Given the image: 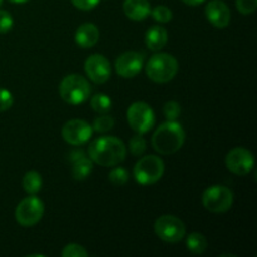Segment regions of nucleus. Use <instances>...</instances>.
Here are the masks:
<instances>
[{
    "label": "nucleus",
    "instance_id": "32",
    "mask_svg": "<svg viewBox=\"0 0 257 257\" xmlns=\"http://www.w3.org/2000/svg\"><path fill=\"white\" fill-rule=\"evenodd\" d=\"M185 4L191 5V7H197V5H201L202 3H205L206 0H182Z\"/></svg>",
    "mask_w": 257,
    "mask_h": 257
},
{
    "label": "nucleus",
    "instance_id": "20",
    "mask_svg": "<svg viewBox=\"0 0 257 257\" xmlns=\"http://www.w3.org/2000/svg\"><path fill=\"white\" fill-rule=\"evenodd\" d=\"M43 186V178L37 171H29L23 177V188L29 195H37Z\"/></svg>",
    "mask_w": 257,
    "mask_h": 257
},
{
    "label": "nucleus",
    "instance_id": "31",
    "mask_svg": "<svg viewBox=\"0 0 257 257\" xmlns=\"http://www.w3.org/2000/svg\"><path fill=\"white\" fill-rule=\"evenodd\" d=\"M100 0H72V4L74 5L77 9L80 10H92L99 4Z\"/></svg>",
    "mask_w": 257,
    "mask_h": 257
},
{
    "label": "nucleus",
    "instance_id": "26",
    "mask_svg": "<svg viewBox=\"0 0 257 257\" xmlns=\"http://www.w3.org/2000/svg\"><path fill=\"white\" fill-rule=\"evenodd\" d=\"M163 114L167 118V120H177L181 115V105L180 103L175 100H170L163 105Z\"/></svg>",
    "mask_w": 257,
    "mask_h": 257
},
{
    "label": "nucleus",
    "instance_id": "8",
    "mask_svg": "<svg viewBox=\"0 0 257 257\" xmlns=\"http://www.w3.org/2000/svg\"><path fill=\"white\" fill-rule=\"evenodd\" d=\"M155 233L160 240L168 243H176L186 236V226L182 220L172 215H163L155 221Z\"/></svg>",
    "mask_w": 257,
    "mask_h": 257
},
{
    "label": "nucleus",
    "instance_id": "29",
    "mask_svg": "<svg viewBox=\"0 0 257 257\" xmlns=\"http://www.w3.org/2000/svg\"><path fill=\"white\" fill-rule=\"evenodd\" d=\"M236 8L243 15L252 14L257 9V0H236Z\"/></svg>",
    "mask_w": 257,
    "mask_h": 257
},
{
    "label": "nucleus",
    "instance_id": "19",
    "mask_svg": "<svg viewBox=\"0 0 257 257\" xmlns=\"http://www.w3.org/2000/svg\"><path fill=\"white\" fill-rule=\"evenodd\" d=\"M186 247L193 255H202L208 247L207 238L200 232L190 233L187 236V240H186Z\"/></svg>",
    "mask_w": 257,
    "mask_h": 257
},
{
    "label": "nucleus",
    "instance_id": "30",
    "mask_svg": "<svg viewBox=\"0 0 257 257\" xmlns=\"http://www.w3.org/2000/svg\"><path fill=\"white\" fill-rule=\"evenodd\" d=\"M13 103H14V98H13L12 93L4 88H0V112L10 109Z\"/></svg>",
    "mask_w": 257,
    "mask_h": 257
},
{
    "label": "nucleus",
    "instance_id": "23",
    "mask_svg": "<svg viewBox=\"0 0 257 257\" xmlns=\"http://www.w3.org/2000/svg\"><path fill=\"white\" fill-rule=\"evenodd\" d=\"M150 15H152V18L156 20V22L162 23V24L171 22L173 18L172 10H171L170 8L165 7V5H157L156 8L151 9Z\"/></svg>",
    "mask_w": 257,
    "mask_h": 257
},
{
    "label": "nucleus",
    "instance_id": "15",
    "mask_svg": "<svg viewBox=\"0 0 257 257\" xmlns=\"http://www.w3.org/2000/svg\"><path fill=\"white\" fill-rule=\"evenodd\" d=\"M75 43L83 49H89L94 47L99 40V29L93 23H84L75 32Z\"/></svg>",
    "mask_w": 257,
    "mask_h": 257
},
{
    "label": "nucleus",
    "instance_id": "17",
    "mask_svg": "<svg viewBox=\"0 0 257 257\" xmlns=\"http://www.w3.org/2000/svg\"><path fill=\"white\" fill-rule=\"evenodd\" d=\"M123 12L131 20L141 22L151 14V4L148 0H124Z\"/></svg>",
    "mask_w": 257,
    "mask_h": 257
},
{
    "label": "nucleus",
    "instance_id": "22",
    "mask_svg": "<svg viewBox=\"0 0 257 257\" xmlns=\"http://www.w3.org/2000/svg\"><path fill=\"white\" fill-rule=\"evenodd\" d=\"M146 148H147V142L141 133H137L130 140V151L133 156L140 157L146 152Z\"/></svg>",
    "mask_w": 257,
    "mask_h": 257
},
{
    "label": "nucleus",
    "instance_id": "9",
    "mask_svg": "<svg viewBox=\"0 0 257 257\" xmlns=\"http://www.w3.org/2000/svg\"><path fill=\"white\" fill-rule=\"evenodd\" d=\"M127 120L130 127L136 133L145 135V133L150 132L155 125V112L147 103L135 102L128 108Z\"/></svg>",
    "mask_w": 257,
    "mask_h": 257
},
{
    "label": "nucleus",
    "instance_id": "4",
    "mask_svg": "<svg viewBox=\"0 0 257 257\" xmlns=\"http://www.w3.org/2000/svg\"><path fill=\"white\" fill-rule=\"evenodd\" d=\"M89 82L80 74H69L63 78L59 85V94L65 103L79 105L90 97Z\"/></svg>",
    "mask_w": 257,
    "mask_h": 257
},
{
    "label": "nucleus",
    "instance_id": "3",
    "mask_svg": "<svg viewBox=\"0 0 257 257\" xmlns=\"http://www.w3.org/2000/svg\"><path fill=\"white\" fill-rule=\"evenodd\" d=\"M146 73L152 82L160 84L168 83L177 75L178 62L168 53H156L148 59Z\"/></svg>",
    "mask_w": 257,
    "mask_h": 257
},
{
    "label": "nucleus",
    "instance_id": "34",
    "mask_svg": "<svg viewBox=\"0 0 257 257\" xmlns=\"http://www.w3.org/2000/svg\"><path fill=\"white\" fill-rule=\"evenodd\" d=\"M2 3H3V0H0V5H2Z\"/></svg>",
    "mask_w": 257,
    "mask_h": 257
},
{
    "label": "nucleus",
    "instance_id": "16",
    "mask_svg": "<svg viewBox=\"0 0 257 257\" xmlns=\"http://www.w3.org/2000/svg\"><path fill=\"white\" fill-rule=\"evenodd\" d=\"M72 163V176L74 180L83 181L89 177L93 171V161L89 157L78 151L73 153Z\"/></svg>",
    "mask_w": 257,
    "mask_h": 257
},
{
    "label": "nucleus",
    "instance_id": "25",
    "mask_svg": "<svg viewBox=\"0 0 257 257\" xmlns=\"http://www.w3.org/2000/svg\"><path fill=\"white\" fill-rule=\"evenodd\" d=\"M113 127H114V119H113L110 115L107 114H102L100 117H98L92 125L93 131L99 133L108 132V131L112 130Z\"/></svg>",
    "mask_w": 257,
    "mask_h": 257
},
{
    "label": "nucleus",
    "instance_id": "2",
    "mask_svg": "<svg viewBox=\"0 0 257 257\" xmlns=\"http://www.w3.org/2000/svg\"><path fill=\"white\" fill-rule=\"evenodd\" d=\"M186 133L177 120H167L156 130L152 136V146L160 155H173L182 148Z\"/></svg>",
    "mask_w": 257,
    "mask_h": 257
},
{
    "label": "nucleus",
    "instance_id": "21",
    "mask_svg": "<svg viewBox=\"0 0 257 257\" xmlns=\"http://www.w3.org/2000/svg\"><path fill=\"white\" fill-rule=\"evenodd\" d=\"M112 104L113 103L109 95L104 94V93H97L90 99V107L94 112L99 113V114H107L112 109Z\"/></svg>",
    "mask_w": 257,
    "mask_h": 257
},
{
    "label": "nucleus",
    "instance_id": "7",
    "mask_svg": "<svg viewBox=\"0 0 257 257\" xmlns=\"http://www.w3.org/2000/svg\"><path fill=\"white\" fill-rule=\"evenodd\" d=\"M44 203L35 195H30L19 202L15 208V220L23 227L35 226L44 215Z\"/></svg>",
    "mask_w": 257,
    "mask_h": 257
},
{
    "label": "nucleus",
    "instance_id": "27",
    "mask_svg": "<svg viewBox=\"0 0 257 257\" xmlns=\"http://www.w3.org/2000/svg\"><path fill=\"white\" fill-rule=\"evenodd\" d=\"M88 255H89L88 251L78 243H69L64 246L62 251L63 257H87Z\"/></svg>",
    "mask_w": 257,
    "mask_h": 257
},
{
    "label": "nucleus",
    "instance_id": "24",
    "mask_svg": "<svg viewBox=\"0 0 257 257\" xmlns=\"http://www.w3.org/2000/svg\"><path fill=\"white\" fill-rule=\"evenodd\" d=\"M130 180V173L123 167H114L109 172V181L114 186H123Z\"/></svg>",
    "mask_w": 257,
    "mask_h": 257
},
{
    "label": "nucleus",
    "instance_id": "33",
    "mask_svg": "<svg viewBox=\"0 0 257 257\" xmlns=\"http://www.w3.org/2000/svg\"><path fill=\"white\" fill-rule=\"evenodd\" d=\"M10 3H14V4H24V3L30 2V0H9Z\"/></svg>",
    "mask_w": 257,
    "mask_h": 257
},
{
    "label": "nucleus",
    "instance_id": "12",
    "mask_svg": "<svg viewBox=\"0 0 257 257\" xmlns=\"http://www.w3.org/2000/svg\"><path fill=\"white\" fill-rule=\"evenodd\" d=\"M84 70L87 77L95 84H104L112 74L109 60L102 54H92L88 57L84 63Z\"/></svg>",
    "mask_w": 257,
    "mask_h": 257
},
{
    "label": "nucleus",
    "instance_id": "6",
    "mask_svg": "<svg viewBox=\"0 0 257 257\" xmlns=\"http://www.w3.org/2000/svg\"><path fill=\"white\" fill-rule=\"evenodd\" d=\"M202 205L212 213L227 212L233 205L232 191L222 185L210 186L203 191Z\"/></svg>",
    "mask_w": 257,
    "mask_h": 257
},
{
    "label": "nucleus",
    "instance_id": "14",
    "mask_svg": "<svg viewBox=\"0 0 257 257\" xmlns=\"http://www.w3.org/2000/svg\"><path fill=\"white\" fill-rule=\"evenodd\" d=\"M205 14L208 22L217 29L227 28L231 20V12L227 4L221 0H212L207 3L205 8Z\"/></svg>",
    "mask_w": 257,
    "mask_h": 257
},
{
    "label": "nucleus",
    "instance_id": "18",
    "mask_svg": "<svg viewBox=\"0 0 257 257\" xmlns=\"http://www.w3.org/2000/svg\"><path fill=\"white\" fill-rule=\"evenodd\" d=\"M145 42L148 49L152 52H160L168 42L167 30L160 25H153L146 32Z\"/></svg>",
    "mask_w": 257,
    "mask_h": 257
},
{
    "label": "nucleus",
    "instance_id": "5",
    "mask_svg": "<svg viewBox=\"0 0 257 257\" xmlns=\"http://www.w3.org/2000/svg\"><path fill=\"white\" fill-rule=\"evenodd\" d=\"M165 173V162L155 155L145 156L137 161L133 168V177L140 185L150 186L162 178Z\"/></svg>",
    "mask_w": 257,
    "mask_h": 257
},
{
    "label": "nucleus",
    "instance_id": "13",
    "mask_svg": "<svg viewBox=\"0 0 257 257\" xmlns=\"http://www.w3.org/2000/svg\"><path fill=\"white\" fill-rule=\"evenodd\" d=\"M143 64H145L143 55L141 53L131 50V52L123 53L117 58L114 67L115 72L119 77L131 79V78H135L136 75L140 74Z\"/></svg>",
    "mask_w": 257,
    "mask_h": 257
},
{
    "label": "nucleus",
    "instance_id": "11",
    "mask_svg": "<svg viewBox=\"0 0 257 257\" xmlns=\"http://www.w3.org/2000/svg\"><path fill=\"white\" fill-rule=\"evenodd\" d=\"M93 135L92 125L83 119H70L63 125L62 137L72 146H82L90 140Z\"/></svg>",
    "mask_w": 257,
    "mask_h": 257
},
{
    "label": "nucleus",
    "instance_id": "1",
    "mask_svg": "<svg viewBox=\"0 0 257 257\" xmlns=\"http://www.w3.org/2000/svg\"><path fill=\"white\" fill-rule=\"evenodd\" d=\"M127 148L122 140L113 136H102L88 147V157L102 167H114L125 160Z\"/></svg>",
    "mask_w": 257,
    "mask_h": 257
},
{
    "label": "nucleus",
    "instance_id": "28",
    "mask_svg": "<svg viewBox=\"0 0 257 257\" xmlns=\"http://www.w3.org/2000/svg\"><path fill=\"white\" fill-rule=\"evenodd\" d=\"M13 25H14V19L12 14L7 10H0V34L10 32Z\"/></svg>",
    "mask_w": 257,
    "mask_h": 257
},
{
    "label": "nucleus",
    "instance_id": "10",
    "mask_svg": "<svg viewBox=\"0 0 257 257\" xmlns=\"http://www.w3.org/2000/svg\"><path fill=\"white\" fill-rule=\"evenodd\" d=\"M226 167L237 176H246L255 167V158L251 151L243 147H235L226 155Z\"/></svg>",
    "mask_w": 257,
    "mask_h": 257
}]
</instances>
